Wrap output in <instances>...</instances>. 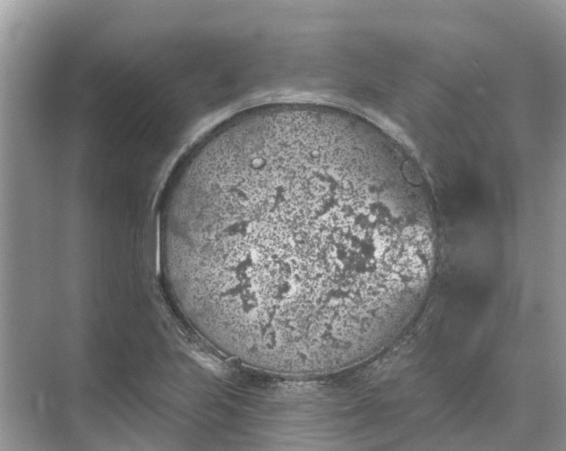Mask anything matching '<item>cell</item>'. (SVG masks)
I'll return each mask as SVG.
<instances>
[{"label": "cell", "instance_id": "cell-1", "mask_svg": "<svg viewBox=\"0 0 566 451\" xmlns=\"http://www.w3.org/2000/svg\"><path fill=\"white\" fill-rule=\"evenodd\" d=\"M426 232L403 175L354 121L275 111L201 140L164 192L181 312L225 355L292 376L346 369L391 335Z\"/></svg>", "mask_w": 566, "mask_h": 451}]
</instances>
